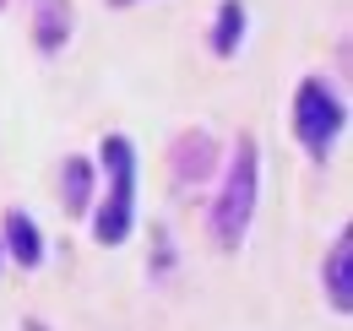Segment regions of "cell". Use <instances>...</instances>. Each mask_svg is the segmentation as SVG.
<instances>
[{
  "instance_id": "9c48e42d",
  "label": "cell",
  "mask_w": 353,
  "mask_h": 331,
  "mask_svg": "<svg viewBox=\"0 0 353 331\" xmlns=\"http://www.w3.org/2000/svg\"><path fill=\"white\" fill-rule=\"evenodd\" d=\"M239 39H245V6H239V0H223L212 49H218V54H234V49H239Z\"/></svg>"
},
{
  "instance_id": "277c9868",
  "label": "cell",
  "mask_w": 353,
  "mask_h": 331,
  "mask_svg": "<svg viewBox=\"0 0 353 331\" xmlns=\"http://www.w3.org/2000/svg\"><path fill=\"white\" fill-rule=\"evenodd\" d=\"M212 152H218L212 136H201V130H196V136H179V147H174V179H179V185L207 179V174H212Z\"/></svg>"
},
{
  "instance_id": "30bf717a",
  "label": "cell",
  "mask_w": 353,
  "mask_h": 331,
  "mask_svg": "<svg viewBox=\"0 0 353 331\" xmlns=\"http://www.w3.org/2000/svg\"><path fill=\"white\" fill-rule=\"evenodd\" d=\"M114 6H136V0H114Z\"/></svg>"
},
{
  "instance_id": "5b68a950",
  "label": "cell",
  "mask_w": 353,
  "mask_h": 331,
  "mask_svg": "<svg viewBox=\"0 0 353 331\" xmlns=\"http://www.w3.org/2000/svg\"><path fill=\"white\" fill-rule=\"evenodd\" d=\"M348 255H353V239H348V234H337V245H332V255H326V293H332V310H337V315H348V310H353Z\"/></svg>"
},
{
  "instance_id": "ba28073f",
  "label": "cell",
  "mask_w": 353,
  "mask_h": 331,
  "mask_svg": "<svg viewBox=\"0 0 353 331\" xmlns=\"http://www.w3.org/2000/svg\"><path fill=\"white\" fill-rule=\"evenodd\" d=\"M60 185H65V207H71V212H88L92 207V168H88V158H65Z\"/></svg>"
},
{
  "instance_id": "52a82bcc",
  "label": "cell",
  "mask_w": 353,
  "mask_h": 331,
  "mask_svg": "<svg viewBox=\"0 0 353 331\" xmlns=\"http://www.w3.org/2000/svg\"><path fill=\"white\" fill-rule=\"evenodd\" d=\"M71 33V6L65 0H44L39 6V49H60Z\"/></svg>"
},
{
  "instance_id": "7a4b0ae2",
  "label": "cell",
  "mask_w": 353,
  "mask_h": 331,
  "mask_svg": "<svg viewBox=\"0 0 353 331\" xmlns=\"http://www.w3.org/2000/svg\"><path fill=\"white\" fill-rule=\"evenodd\" d=\"M98 158L109 168V201L92 217V234H98V245H125L136 223V147L125 136H103Z\"/></svg>"
},
{
  "instance_id": "8992f818",
  "label": "cell",
  "mask_w": 353,
  "mask_h": 331,
  "mask_svg": "<svg viewBox=\"0 0 353 331\" xmlns=\"http://www.w3.org/2000/svg\"><path fill=\"white\" fill-rule=\"evenodd\" d=\"M6 250H11V261H22V266H39V261H44L39 223H33L28 212H6Z\"/></svg>"
},
{
  "instance_id": "6da1fadb",
  "label": "cell",
  "mask_w": 353,
  "mask_h": 331,
  "mask_svg": "<svg viewBox=\"0 0 353 331\" xmlns=\"http://www.w3.org/2000/svg\"><path fill=\"white\" fill-rule=\"evenodd\" d=\"M256 179H261L256 136H239L234 163H228V179H223V196H218V207H212V239H218L223 250H239L250 217H256Z\"/></svg>"
},
{
  "instance_id": "3957f363",
  "label": "cell",
  "mask_w": 353,
  "mask_h": 331,
  "mask_svg": "<svg viewBox=\"0 0 353 331\" xmlns=\"http://www.w3.org/2000/svg\"><path fill=\"white\" fill-rule=\"evenodd\" d=\"M343 120H348V114H343V98L321 82V77L299 82V98H294V130H299V141H305L315 158H326V152L337 147Z\"/></svg>"
}]
</instances>
